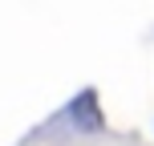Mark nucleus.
I'll list each match as a JSON object with an SVG mask.
<instances>
[{
	"label": "nucleus",
	"mask_w": 154,
	"mask_h": 146,
	"mask_svg": "<svg viewBox=\"0 0 154 146\" xmlns=\"http://www.w3.org/2000/svg\"><path fill=\"white\" fill-rule=\"evenodd\" d=\"M73 118L81 126H97V106H93V93H81V98L73 101Z\"/></svg>",
	"instance_id": "f257e3e1"
}]
</instances>
